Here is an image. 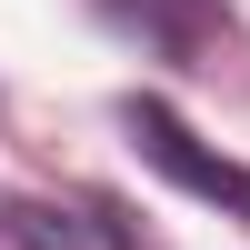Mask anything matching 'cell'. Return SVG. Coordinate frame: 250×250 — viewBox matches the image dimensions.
Instances as JSON below:
<instances>
[{
  "label": "cell",
  "instance_id": "1",
  "mask_svg": "<svg viewBox=\"0 0 250 250\" xmlns=\"http://www.w3.org/2000/svg\"><path fill=\"white\" fill-rule=\"evenodd\" d=\"M120 130L140 140V160H150L170 190H190V200H210V210H230V220H250V170L230 150H210V140L190 130V120L170 110V100H150V90H130L120 100Z\"/></svg>",
  "mask_w": 250,
  "mask_h": 250
},
{
  "label": "cell",
  "instance_id": "2",
  "mask_svg": "<svg viewBox=\"0 0 250 250\" xmlns=\"http://www.w3.org/2000/svg\"><path fill=\"white\" fill-rule=\"evenodd\" d=\"M0 230H10L20 250H90V230H80L60 200H20V210H0Z\"/></svg>",
  "mask_w": 250,
  "mask_h": 250
}]
</instances>
